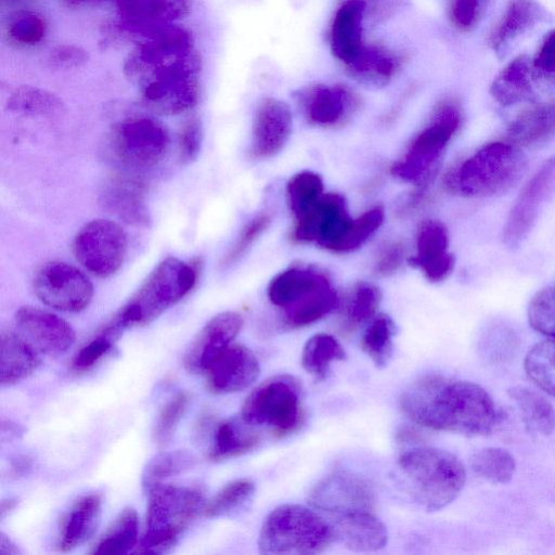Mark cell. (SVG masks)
<instances>
[{
  "instance_id": "obj_1",
  "label": "cell",
  "mask_w": 555,
  "mask_h": 555,
  "mask_svg": "<svg viewBox=\"0 0 555 555\" xmlns=\"http://www.w3.org/2000/svg\"><path fill=\"white\" fill-rule=\"evenodd\" d=\"M138 39L125 59L124 74L144 104L160 115L195 106L202 62L191 31L176 23Z\"/></svg>"
},
{
  "instance_id": "obj_2",
  "label": "cell",
  "mask_w": 555,
  "mask_h": 555,
  "mask_svg": "<svg viewBox=\"0 0 555 555\" xmlns=\"http://www.w3.org/2000/svg\"><path fill=\"white\" fill-rule=\"evenodd\" d=\"M399 405L417 425L465 436L487 435L500 421L490 395L479 385L427 374L401 393Z\"/></svg>"
},
{
  "instance_id": "obj_3",
  "label": "cell",
  "mask_w": 555,
  "mask_h": 555,
  "mask_svg": "<svg viewBox=\"0 0 555 555\" xmlns=\"http://www.w3.org/2000/svg\"><path fill=\"white\" fill-rule=\"evenodd\" d=\"M397 464L408 492L426 512H437L452 503L466 481L463 463L439 448H413L403 452Z\"/></svg>"
},
{
  "instance_id": "obj_4",
  "label": "cell",
  "mask_w": 555,
  "mask_h": 555,
  "mask_svg": "<svg viewBox=\"0 0 555 555\" xmlns=\"http://www.w3.org/2000/svg\"><path fill=\"white\" fill-rule=\"evenodd\" d=\"M527 157L509 141L485 144L447 178L450 190L467 197H490L507 192L526 172Z\"/></svg>"
},
{
  "instance_id": "obj_5",
  "label": "cell",
  "mask_w": 555,
  "mask_h": 555,
  "mask_svg": "<svg viewBox=\"0 0 555 555\" xmlns=\"http://www.w3.org/2000/svg\"><path fill=\"white\" fill-rule=\"evenodd\" d=\"M335 540L324 517L299 504H283L264 518L258 537L261 554L312 555L324 552Z\"/></svg>"
},
{
  "instance_id": "obj_6",
  "label": "cell",
  "mask_w": 555,
  "mask_h": 555,
  "mask_svg": "<svg viewBox=\"0 0 555 555\" xmlns=\"http://www.w3.org/2000/svg\"><path fill=\"white\" fill-rule=\"evenodd\" d=\"M146 531L137 546L140 554L170 551L180 534L204 508V494L195 487L158 483L149 492Z\"/></svg>"
},
{
  "instance_id": "obj_7",
  "label": "cell",
  "mask_w": 555,
  "mask_h": 555,
  "mask_svg": "<svg viewBox=\"0 0 555 555\" xmlns=\"http://www.w3.org/2000/svg\"><path fill=\"white\" fill-rule=\"evenodd\" d=\"M196 268L177 258L162 261L113 318L124 331L143 326L181 300L195 285Z\"/></svg>"
},
{
  "instance_id": "obj_8",
  "label": "cell",
  "mask_w": 555,
  "mask_h": 555,
  "mask_svg": "<svg viewBox=\"0 0 555 555\" xmlns=\"http://www.w3.org/2000/svg\"><path fill=\"white\" fill-rule=\"evenodd\" d=\"M462 120V109L455 100L440 101L428 125L416 134L402 158L391 166V173L408 182H427Z\"/></svg>"
},
{
  "instance_id": "obj_9",
  "label": "cell",
  "mask_w": 555,
  "mask_h": 555,
  "mask_svg": "<svg viewBox=\"0 0 555 555\" xmlns=\"http://www.w3.org/2000/svg\"><path fill=\"white\" fill-rule=\"evenodd\" d=\"M302 393L291 375L272 376L259 384L242 405L241 417L253 427H268L282 437L302 422Z\"/></svg>"
},
{
  "instance_id": "obj_10",
  "label": "cell",
  "mask_w": 555,
  "mask_h": 555,
  "mask_svg": "<svg viewBox=\"0 0 555 555\" xmlns=\"http://www.w3.org/2000/svg\"><path fill=\"white\" fill-rule=\"evenodd\" d=\"M111 149L125 166L143 169L166 155L170 137L166 127L150 116H131L119 121L111 133Z\"/></svg>"
},
{
  "instance_id": "obj_11",
  "label": "cell",
  "mask_w": 555,
  "mask_h": 555,
  "mask_svg": "<svg viewBox=\"0 0 555 555\" xmlns=\"http://www.w3.org/2000/svg\"><path fill=\"white\" fill-rule=\"evenodd\" d=\"M73 251L83 268L96 276L105 278L122 264L127 253V236L117 223L96 219L77 233Z\"/></svg>"
},
{
  "instance_id": "obj_12",
  "label": "cell",
  "mask_w": 555,
  "mask_h": 555,
  "mask_svg": "<svg viewBox=\"0 0 555 555\" xmlns=\"http://www.w3.org/2000/svg\"><path fill=\"white\" fill-rule=\"evenodd\" d=\"M554 195L555 155L540 166L515 199L502 234L503 242L508 248H516L526 240L545 204Z\"/></svg>"
},
{
  "instance_id": "obj_13",
  "label": "cell",
  "mask_w": 555,
  "mask_h": 555,
  "mask_svg": "<svg viewBox=\"0 0 555 555\" xmlns=\"http://www.w3.org/2000/svg\"><path fill=\"white\" fill-rule=\"evenodd\" d=\"M33 288L47 306L64 311L78 312L91 301L93 286L77 268L63 261H49L35 273Z\"/></svg>"
},
{
  "instance_id": "obj_14",
  "label": "cell",
  "mask_w": 555,
  "mask_h": 555,
  "mask_svg": "<svg viewBox=\"0 0 555 555\" xmlns=\"http://www.w3.org/2000/svg\"><path fill=\"white\" fill-rule=\"evenodd\" d=\"M295 100L306 120L323 128L345 125L361 106L359 95L339 83L306 86L296 91Z\"/></svg>"
},
{
  "instance_id": "obj_15",
  "label": "cell",
  "mask_w": 555,
  "mask_h": 555,
  "mask_svg": "<svg viewBox=\"0 0 555 555\" xmlns=\"http://www.w3.org/2000/svg\"><path fill=\"white\" fill-rule=\"evenodd\" d=\"M351 220L346 198L324 193L308 212L295 220L292 238L298 243L313 242L334 253Z\"/></svg>"
},
{
  "instance_id": "obj_16",
  "label": "cell",
  "mask_w": 555,
  "mask_h": 555,
  "mask_svg": "<svg viewBox=\"0 0 555 555\" xmlns=\"http://www.w3.org/2000/svg\"><path fill=\"white\" fill-rule=\"evenodd\" d=\"M310 505L328 516L357 509L374 511L375 493L370 483L350 472H335L310 491Z\"/></svg>"
},
{
  "instance_id": "obj_17",
  "label": "cell",
  "mask_w": 555,
  "mask_h": 555,
  "mask_svg": "<svg viewBox=\"0 0 555 555\" xmlns=\"http://www.w3.org/2000/svg\"><path fill=\"white\" fill-rule=\"evenodd\" d=\"M243 318L233 311L215 315L198 332L184 354V367L194 374L206 373L216 359L232 345L243 327Z\"/></svg>"
},
{
  "instance_id": "obj_18",
  "label": "cell",
  "mask_w": 555,
  "mask_h": 555,
  "mask_svg": "<svg viewBox=\"0 0 555 555\" xmlns=\"http://www.w3.org/2000/svg\"><path fill=\"white\" fill-rule=\"evenodd\" d=\"M15 323L21 334L40 352L59 357L67 352L75 343L73 327L59 315L25 306L15 313Z\"/></svg>"
},
{
  "instance_id": "obj_19",
  "label": "cell",
  "mask_w": 555,
  "mask_h": 555,
  "mask_svg": "<svg viewBox=\"0 0 555 555\" xmlns=\"http://www.w3.org/2000/svg\"><path fill=\"white\" fill-rule=\"evenodd\" d=\"M122 26L138 38L186 17L192 0H116Z\"/></svg>"
},
{
  "instance_id": "obj_20",
  "label": "cell",
  "mask_w": 555,
  "mask_h": 555,
  "mask_svg": "<svg viewBox=\"0 0 555 555\" xmlns=\"http://www.w3.org/2000/svg\"><path fill=\"white\" fill-rule=\"evenodd\" d=\"M259 373V362L253 351L242 345H231L205 374L207 388L211 392L227 395L248 388Z\"/></svg>"
},
{
  "instance_id": "obj_21",
  "label": "cell",
  "mask_w": 555,
  "mask_h": 555,
  "mask_svg": "<svg viewBox=\"0 0 555 555\" xmlns=\"http://www.w3.org/2000/svg\"><path fill=\"white\" fill-rule=\"evenodd\" d=\"M291 131L292 113L288 105L279 99H263L257 106L253 122V156H274L287 142Z\"/></svg>"
},
{
  "instance_id": "obj_22",
  "label": "cell",
  "mask_w": 555,
  "mask_h": 555,
  "mask_svg": "<svg viewBox=\"0 0 555 555\" xmlns=\"http://www.w3.org/2000/svg\"><path fill=\"white\" fill-rule=\"evenodd\" d=\"M408 261L430 282H441L452 273L455 258L449 251L448 229L441 221L422 223L416 237V254Z\"/></svg>"
},
{
  "instance_id": "obj_23",
  "label": "cell",
  "mask_w": 555,
  "mask_h": 555,
  "mask_svg": "<svg viewBox=\"0 0 555 555\" xmlns=\"http://www.w3.org/2000/svg\"><path fill=\"white\" fill-rule=\"evenodd\" d=\"M328 517L335 540L349 550L374 552L388 542L387 528L374 511H348Z\"/></svg>"
},
{
  "instance_id": "obj_24",
  "label": "cell",
  "mask_w": 555,
  "mask_h": 555,
  "mask_svg": "<svg viewBox=\"0 0 555 555\" xmlns=\"http://www.w3.org/2000/svg\"><path fill=\"white\" fill-rule=\"evenodd\" d=\"M402 57L379 43H365L347 64L346 72L357 82L371 88H382L396 76Z\"/></svg>"
},
{
  "instance_id": "obj_25",
  "label": "cell",
  "mask_w": 555,
  "mask_h": 555,
  "mask_svg": "<svg viewBox=\"0 0 555 555\" xmlns=\"http://www.w3.org/2000/svg\"><path fill=\"white\" fill-rule=\"evenodd\" d=\"M546 18V10L537 0H509L502 17L488 37V44L500 53Z\"/></svg>"
},
{
  "instance_id": "obj_26",
  "label": "cell",
  "mask_w": 555,
  "mask_h": 555,
  "mask_svg": "<svg viewBox=\"0 0 555 555\" xmlns=\"http://www.w3.org/2000/svg\"><path fill=\"white\" fill-rule=\"evenodd\" d=\"M327 283L328 276L320 269L293 266L271 280L267 295L272 305L284 310Z\"/></svg>"
},
{
  "instance_id": "obj_27",
  "label": "cell",
  "mask_w": 555,
  "mask_h": 555,
  "mask_svg": "<svg viewBox=\"0 0 555 555\" xmlns=\"http://www.w3.org/2000/svg\"><path fill=\"white\" fill-rule=\"evenodd\" d=\"M365 28L362 0H346L336 11L330 33L334 56L349 63L360 51Z\"/></svg>"
},
{
  "instance_id": "obj_28",
  "label": "cell",
  "mask_w": 555,
  "mask_h": 555,
  "mask_svg": "<svg viewBox=\"0 0 555 555\" xmlns=\"http://www.w3.org/2000/svg\"><path fill=\"white\" fill-rule=\"evenodd\" d=\"M102 514V498L88 493L79 498L62 520L57 546L70 552L83 544L95 532Z\"/></svg>"
},
{
  "instance_id": "obj_29",
  "label": "cell",
  "mask_w": 555,
  "mask_h": 555,
  "mask_svg": "<svg viewBox=\"0 0 555 555\" xmlns=\"http://www.w3.org/2000/svg\"><path fill=\"white\" fill-rule=\"evenodd\" d=\"M37 351L23 335L2 331L0 336L1 386H13L30 376L40 365Z\"/></svg>"
},
{
  "instance_id": "obj_30",
  "label": "cell",
  "mask_w": 555,
  "mask_h": 555,
  "mask_svg": "<svg viewBox=\"0 0 555 555\" xmlns=\"http://www.w3.org/2000/svg\"><path fill=\"white\" fill-rule=\"evenodd\" d=\"M533 69L526 55L512 60L495 76L491 86L492 98L502 106H511L534 98Z\"/></svg>"
},
{
  "instance_id": "obj_31",
  "label": "cell",
  "mask_w": 555,
  "mask_h": 555,
  "mask_svg": "<svg viewBox=\"0 0 555 555\" xmlns=\"http://www.w3.org/2000/svg\"><path fill=\"white\" fill-rule=\"evenodd\" d=\"M555 134V100L537 104L517 115L508 125L506 138L518 146H531Z\"/></svg>"
},
{
  "instance_id": "obj_32",
  "label": "cell",
  "mask_w": 555,
  "mask_h": 555,
  "mask_svg": "<svg viewBox=\"0 0 555 555\" xmlns=\"http://www.w3.org/2000/svg\"><path fill=\"white\" fill-rule=\"evenodd\" d=\"M105 205L126 222L142 224L147 221L141 183L131 177H114L105 186Z\"/></svg>"
},
{
  "instance_id": "obj_33",
  "label": "cell",
  "mask_w": 555,
  "mask_h": 555,
  "mask_svg": "<svg viewBox=\"0 0 555 555\" xmlns=\"http://www.w3.org/2000/svg\"><path fill=\"white\" fill-rule=\"evenodd\" d=\"M507 392L519 410L528 431L541 436L554 431L555 409L541 392L520 385L509 388Z\"/></svg>"
},
{
  "instance_id": "obj_34",
  "label": "cell",
  "mask_w": 555,
  "mask_h": 555,
  "mask_svg": "<svg viewBox=\"0 0 555 555\" xmlns=\"http://www.w3.org/2000/svg\"><path fill=\"white\" fill-rule=\"evenodd\" d=\"M242 417L222 422L216 429L209 459L220 462L254 450L260 442V437Z\"/></svg>"
},
{
  "instance_id": "obj_35",
  "label": "cell",
  "mask_w": 555,
  "mask_h": 555,
  "mask_svg": "<svg viewBox=\"0 0 555 555\" xmlns=\"http://www.w3.org/2000/svg\"><path fill=\"white\" fill-rule=\"evenodd\" d=\"M340 305L339 297L327 283L306 298L283 310L284 324L289 328L310 325L330 314Z\"/></svg>"
},
{
  "instance_id": "obj_36",
  "label": "cell",
  "mask_w": 555,
  "mask_h": 555,
  "mask_svg": "<svg viewBox=\"0 0 555 555\" xmlns=\"http://www.w3.org/2000/svg\"><path fill=\"white\" fill-rule=\"evenodd\" d=\"M139 520L137 512L125 508L107 528L92 550V554H128L138 542Z\"/></svg>"
},
{
  "instance_id": "obj_37",
  "label": "cell",
  "mask_w": 555,
  "mask_h": 555,
  "mask_svg": "<svg viewBox=\"0 0 555 555\" xmlns=\"http://www.w3.org/2000/svg\"><path fill=\"white\" fill-rule=\"evenodd\" d=\"M346 351L332 335L319 333L310 337L301 352V365L318 379H324L334 361L346 358Z\"/></svg>"
},
{
  "instance_id": "obj_38",
  "label": "cell",
  "mask_w": 555,
  "mask_h": 555,
  "mask_svg": "<svg viewBox=\"0 0 555 555\" xmlns=\"http://www.w3.org/2000/svg\"><path fill=\"white\" fill-rule=\"evenodd\" d=\"M395 335V322L385 313L375 315L364 331L360 345L376 367H385L390 361Z\"/></svg>"
},
{
  "instance_id": "obj_39",
  "label": "cell",
  "mask_w": 555,
  "mask_h": 555,
  "mask_svg": "<svg viewBox=\"0 0 555 555\" xmlns=\"http://www.w3.org/2000/svg\"><path fill=\"white\" fill-rule=\"evenodd\" d=\"M379 288L369 282H359L350 291L344 307L343 323L347 331L372 320L379 307Z\"/></svg>"
},
{
  "instance_id": "obj_40",
  "label": "cell",
  "mask_w": 555,
  "mask_h": 555,
  "mask_svg": "<svg viewBox=\"0 0 555 555\" xmlns=\"http://www.w3.org/2000/svg\"><path fill=\"white\" fill-rule=\"evenodd\" d=\"M524 369L538 388L555 397V339L532 346L525 357Z\"/></svg>"
},
{
  "instance_id": "obj_41",
  "label": "cell",
  "mask_w": 555,
  "mask_h": 555,
  "mask_svg": "<svg viewBox=\"0 0 555 555\" xmlns=\"http://www.w3.org/2000/svg\"><path fill=\"white\" fill-rule=\"evenodd\" d=\"M195 462V456L186 450L167 451L154 455L142 473L143 491L147 493L163 480L190 469Z\"/></svg>"
},
{
  "instance_id": "obj_42",
  "label": "cell",
  "mask_w": 555,
  "mask_h": 555,
  "mask_svg": "<svg viewBox=\"0 0 555 555\" xmlns=\"http://www.w3.org/2000/svg\"><path fill=\"white\" fill-rule=\"evenodd\" d=\"M470 466L477 476L491 483H506L515 474L516 461L507 450L489 447L472 456Z\"/></svg>"
},
{
  "instance_id": "obj_43",
  "label": "cell",
  "mask_w": 555,
  "mask_h": 555,
  "mask_svg": "<svg viewBox=\"0 0 555 555\" xmlns=\"http://www.w3.org/2000/svg\"><path fill=\"white\" fill-rule=\"evenodd\" d=\"M322 178L313 171H301L293 176L286 185V201L294 220L308 212L322 197Z\"/></svg>"
},
{
  "instance_id": "obj_44",
  "label": "cell",
  "mask_w": 555,
  "mask_h": 555,
  "mask_svg": "<svg viewBox=\"0 0 555 555\" xmlns=\"http://www.w3.org/2000/svg\"><path fill=\"white\" fill-rule=\"evenodd\" d=\"M255 490L256 486L250 479L233 480L205 503L203 513L209 518L232 515L242 509L253 499Z\"/></svg>"
},
{
  "instance_id": "obj_45",
  "label": "cell",
  "mask_w": 555,
  "mask_h": 555,
  "mask_svg": "<svg viewBox=\"0 0 555 555\" xmlns=\"http://www.w3.org/2000/svg\"><path fill=\"white\" fill-rule=\"evenodd\" d=\"M124 330L112 319L75 356L73 369L82 372L94 366L122 335Z\"/></svg>"
},
{
  "instance_id": "obj_46",
  "label": "cell",
  "mask_w": 555,
  "mask_h": 555,
  "mask_svg": "<svg viewBox=\"0 0 555 555\" xmlns=\"http://www.w3.org/2000/svg\"><path fill=\"white\" fill-rule=\"evenodd\" d=\"M384 209L375 206L358 218H352L334 253H349L362 246L382 225Z\"/></svg>"
},
{
  "instance_id": "obj_47",
  "label": "cell",
  "mask_w": 555,
  "mask_h": 555,
  "mask_svg": "<svg viewBox=\"0 0 555 555\" xmlns=\"http://www.w3.org/2000/svg\"><path fill=\"white\" fill-rule=\"evenodd\" d=\"M9 107L24 114L46 115L57 112L62 107V102L46 90L23 86L12 93Z\"/></svg>"
},
{
  "instance_id": "obj_48",
  "label": "cell",
  "mask_w": 555,
  "mask_h": 555,
  "mask_svg": "<svg viewBox=\"0 0 555 555\" xmlns=\"http://www.w3.org/2000/svg\"><path fill=\"white\" fill-rule=\"evenodd\" d=\"M527 314L534 331L555 339V285L534 294L528 305Z\"/></svg>"
},
{
  "instance_id": "obj_49",
  "label": "cell",
  "mask_w": 555,
  "mask_h": 555,
  "mask_svg": "<svg viewBox=\"0 0 555 555\" xmlns=\"http://www.w3.org/2000/svg\"><path fill=\"white\" fill-rule=\"evenodd\" d=\"M44 18L30 10L17 11L10 20L8 35L12 41L22 46L39 43L46 36Z\"/></svg>"
},
{
  "instance_id": "obj_50",
  "label": "cell",
  "mask_w": 555,
  "mask_h": 555,
  "mask_svg": "<svg viewBox=\"0 0 555 555\" xmlns=\"http://www.w3.org/2000/svg\"><path fill=\"white\" fill-rule=\"evenodd\" d=\"M189 402L190 395L186 391H180L165 403L154 426L153 436L156 443L165 446L171 440Z\"/></svg>"
},
{
  "instance_id": "obj_51",
  "label": "cell",
  "mask_w": 555,
  "mask_h": 555,
  "mask_svg": "<svg viewBox=\"0 0 555 555\" xmlns=\"http://www.w3.org/2000/svg\"><path fill=\"white\" fill-rule=\"evenodd\" d=\"M489 0H453L449 18L459 31H469L479 23Z\"/></svg>"
},
{
  "instance_id": "obj_52",
  "label": "cell",
  "mask_w": 555,
  "mask_h": 555,
  "mask_svg": "<svg viewBox=\"0 0 555 555\" xmlns=\"http://www.w3.org/2000/svg\"><path fill=\"white\" fill-rule=\"evenodd\" d=\"M203 142V126L201 119L194 115L186 119L179 133V154L184 164L194 162L201 151Z\"/></svg>"
},
{
  "instance_id": "obj_53",
  "label": "cell",
  "mask_w": 555,
  "mask_h": 555,
  "mask_svg": "<svg viewBox=\"0 0 555 555\" xmlns=\"http://www.w3.org/2000/svg\"><path fill=\"white\" fill-rule=\"evenodd\" d=\"M270 224V217L266 214L259 215L250 220L242 230L235 244L224 258L225 263L236 261L253 243L267 230Z\"/></svg>"
},
{
  "instance_id": "obj_54",
  "label": "cell",
  "mask_w": 555,
  "mask_h": 555,
  "mask_svg": "<svg viewBox=\"0 0 555 555\" xmlns=\"http://www.w3.org/2000/svg\"><path fill=\"white\" fill-rule=\"evenodd\" d=\"M531 64L534 76L555 86V30L545 36Z\"/></svg>"
},
{
  "instance_id": "obj_55",
  "label": "cell",
  "mask_w": 555,
  "mask_h": 555,
  "mask_svg": "<svg viewBox=\"0 0 555 555\" xmlns=\"http://www.w3.org/2000/svg\"><path fill=\"white\" fill-rule=\"evenodd\" d=\"M365 27H375L398 14L409 0H362Z\"/></svg>"
},
{
  "instance_id": "obj_56",
  "label": "cell",
  "mask_w": 555,
  "mask_h": 555,
  "mask_svg": "<svg viewBox=\"0 0 555 555\" xmlns=\"http://www.w3.org/2000/svg\"><path fill=\"white\" fill-rule=\"evenodd\" d=\"M405 255L404 245L400 242H393L385 246L380 251L374 271L376 274L387 276L395 273L402 264Z\"/></svg>"
},
{
  "instance_id": "obj_57",
  "label": "cell",
  "mask_w": 555,
  "mask_h": 555,
  "mask_svg": "<svg viewBox=\"0 0 555 555\" xmlns=\"http://www.w3.org/2000/svg\"><path fill=\"white\" fill-rule=\"evenodd\" d=\"M50 61L59 68H76L87 63L88 54L78 46L62 44L51 51Z\"/></svg>"
},
{
  "instance_id": "obj_58",
  "label": "cell",
  "mask_w": 555,
  "mask_h": 555,
  "mask_svg": "<svg viewBox=\"0 0 555 555\" xmlns=\"http://www.w3.org/2000/svg\"><path fill=\"white\" fill-rule=\"evenodd\" d=\"M0 554L1 555H18V554H21L20 548L3 532H1V534H0Z\"/></svg>"
},
{
  "instance_id": "obj_59",
  "label": "cell",
  "mask_w": 555,
  "mask_h": 555,
  "mask_svg": "<svg viewBox=\"0 0 555 555\" xmlns=\"http://www.w3.org/2000/svg\"><path fill=\"white\" fill-rule=\"evenodd\" d=\"M16 503L17 501L15 499H8L2 501L0 508L1 519L4 518L8 512L12 511L15 507Z\"/></svg>"
},
{
  "instance_id": "obj_60",
  "label": "cell",
  "mask_w": 555,
  "mask_h": 555,
  "mask_svg": "<svg viewBox=\"0 0 555 555\" xmlns=\"http://www.w3.org/2000/svg\"><path fill=\"white\" fill-rule=\"evenodd\" d=\"M72 1L81 2V1H88V0H72Z\"/></svg>"
}]
</instances>
